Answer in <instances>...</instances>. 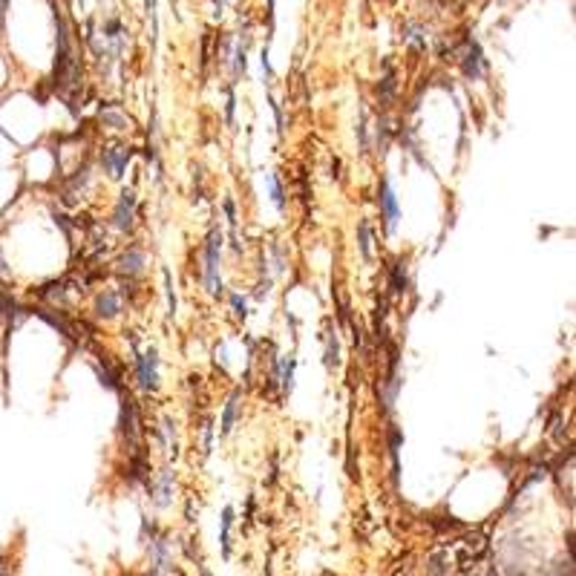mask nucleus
Listing matches in <instances>:
<instances>
[{
    "label": "nucleus",
    "instance_id": "8",
    "mask_svg": "<svg viewBox=\"0 0 576 576\" xmlns=\"http://www.w3.org/2000/svg\"><path fill=\"white\" fill-rule=\"evenodd\" d=\"M95 314H99V317H115V314H119V294L104 291L99 300H95Z\"/></svg>",
    "mask_w": 576,
    "mask_h": 576
},
{
    "label": "nucleus",
    "instance_id": "5",
    "mask_svg": "<svg viewBox=\"0 0 576 576\" xmlns=\"http://www.w3.org/2000/svg\"><path fill=\"white\" fill-rule=\"evenodd\" d=\"M464 72H467V78H482V72H484V58H482V49H478L475 41L467 44V52H464Z\"/></svg>",
    "mask_w": 576,
    "mask_h": 576
},
{
    "label": "nucleus",
    "instance_id": "10",
    "mask_svg": "<svg viewBox=\"0 0 576 576\" xmlns=\"http://www.w3.org/2000/svg\"><path fill=\"white\" fill-rule=\"evenodd\" d=\"M237 407H239V392H234V395H230L228 407H225V418H222V435H228L230 430H234V421H237Z\"/></svg>",
    "mask_w": 576,
    "mask_h": 576
},
{
    "label": "nucleus",
    "instance_id": "20",
    "mask_svg": "<svg viewBox=\"0 0 576 576\" xmlns=\"http://www.w3.org/2000/svg\"><path fill=\"white\" fill-rule=\"evenodd\" d=\"M234 305H237V314H239V317H245V303L239 300V294H234Z\"/></svg>",
    "mask_w": 576,
    "mask_h": 576
},
{
    "label": "nucleus",
    "instance_id": "4",
    "mask_svg": "<svg viewBox=\"0 0 576 576\" xmlns=\"http://www.w3.org/2000/svg\"><path fill=\"white\" fill-rule=\"evenodd\" d=\"M101 162H104V167H107L110 176L119 179V176H121V170H124L127 162H130V150H127V147H110V150L101 153Z\"/></svg>",
    "mask_w": 576,
    "mask_h": 576
},
{
    "label": "nucleus",
    "instance_id": "16",
    "mask_svg": "<svg viewBox=\"0 0 576 576\" xmlns=\"http://www.w3.org/2000/svg\"><path fill=\"white\" fill-rule=\"evenodd\" d=\"M340 357H337V337L329 334V346H325V366H337Z\"/></svg>",
    "mask_w": 576,
    "mask_h": 576
},
{
    "label": "nucleus",
    "instance_id": "9",
    "mask_svg": "<svg viewBox=\"0 0 576 576\" xmlns=\"http://www.w3.org/2000/svg\"><path fill=\"white\" fill-rule=\"evenodd\" d=\"M142 265H144V254L139 251V248H133L130 254L121 257V271H124V274H139V271H142Z\"/></svg>",
    "mask_w": 576,
    "mask_h": 576
},
{
    "label": "nucleus",
    "instance_id": "12",
    "mask_svg": "<svg viewBox=\"0 0 576 576\" xmlns=\"http://www.w3.org/2000/svg\"><path fill=\"white\" fill-rule=\"evenodd\" d=\"M170 478H173V473H162V478H159V484H156V505L159 507H164L167 502H170Z\"/></svg>",
    "mask_w": 576,
    "mask_h": 576
},
{
    "label": "nucleus",
    "instance_id": "2",
    "mask_svg": "<svg viewBox=\"0 0 576 576\" xmlns=\"http://www.w3.org/2000/svg\"><path fill=\"white\" fill-rule=\"evenodd\" d=\"M133 219H136V194H133V190H121V199H119V205H115L112 222L119 230H130Z\"/></svg>",
    "mask_w": 576,
    "mask_h": 576
},
{
    "label": "nucleus",
    "instance_id": "7",
    "mask_svg": "<svg viewBox=\"0 0 576 576\" xmlns=\"http://www.w3.org/2000/svg\"><path fill=\"white\" fill-rule=\"evenodd\" d=\"M139 421H136V407H133V400L127 398L124 400V407H121V427H124V435L130 444H136V432H139Z\"/></svg>",
    "mask_w": 576,
    "mask_h": 576
},
{
    "label": "nucleus",
    "instance_id": "18",
    "mask_svg": "<svg viewBox=\"0 0 576 576\" xmlns=\"http://www.w3.org/2000/svg\"><path fill=\"white\" fill-rule=\"evenodd\" d=\"M101 119H104L107 124H112L115 130H124V127L130 124V121L124 119V115H119V112H104V115H101Z\"/></svg>",
    "mask_w": 576,
    "mask_h": 576
},
{
    "label": "nucleus",
    "instance_id": "14",
    "mask_svg": "<svg viewBox=\"0 0 576 576\" xmlns=\"http://www.w3.org/2000/svg\"><path fill=\"white\" fill-rule=\"evenodd\" d=\"M360 251H363V260L372 257V234H369V222H360Z\"/></svg>",
    "mask_w": 576,
    "mask_h": 576
},
{
    "label": "nucleus",
    "instance_id": "15",
    "mask_svg": "<svg viewBox=\"0 0 576 576\" xmlns=\"http://www.w3.org/2000/svg\"><path fill=\"white\" fill-rule=\"evenodd\" d=\"M392 288L400 294V291H407V271H403V262L395 265V271H392Z\"/></svg>",
    "mask_w": 576,
    "mask_h": 576
},
{
    "label": "nucleus",
    "instance_id": "19",
    "mask_svg": "<svg viewBox=\"0 0 576 576\" xmlns=\"http://www.w3.org/2000/svg\"><path fill=\"white\" fill-rule=\"evenodd\" d=\"M421 35H424V32H421L418 26H409V41H412L418 49H424V37H421Z\"/></svg>",
    "mask_w": 576,
    "mask_h": 576
},
{
    "label": "nucleus",
    "instance_id": "11",
    "mask_svg": "<svg viewBox=\"0 0 576 576\" xmlns=\"http://www.w3.org/2000/svg\"><path fill=\"white\" fill-rule=\"evenodd\" d=\"M230 525H234V507H225L222 513V553H230Z\"/></svg>",
    "mask_w": 576,
    "mask_h": 576
},
{
    "label": "nucleus",
    "instance_id": "1",
    "mask_svg": "<svg viewBox=\"0 0 576 576\" xmlns=\"http://www.w3.org/2000/svg\"><path fill=\"white\" fill-rule=\"evenodd\" d=\"M219 251H222V230L214 228L207 234V245H205V282L207 291L217 294L219 291Z\"/></svg>",
    "mask_w": 576,
    "mask_h": 576
},
{
    "label": "nucleus",
    "instance_id": "6",
    "mask_svg": "<svg viewBox=\"0 0 576 576\" xmlns=\"http://www.w3.org/2000/svg\"><path fill=\"white\" fill-rule=\"evenodd\" d=\"M380 205H383V217H387V228L395 230V222H398V202H395V194L389 182H383L380 187Z\"/></svg>",
    "mask_w": 576,
    "mask_h": 576
},
{
    "label": "nucleus",
    "instance_id": "17",
    "mask_svg": "<svg viewBox=\"0 0 576 576\" xmlns=\"http://www.w3.org/2000/svg\"><path fill=\"white\" fill-rule=\"evenodd\" d=\"M291 380H294V360H288L285 366H282V389L285 392H291V387H294Z\"/></svg>",
    "mask_w": 576,
    "mask_h": 576
},
{
    "label": "nucleus",
    "instance_id": "13",
    "mask_svg": "<svg viewBox=\"0 0 576 576\" xmlns=\"http://www.w3.org/2000/svg\"><path fill=\"white\" fill-rule=\"evenodd\" d=\"M265 182H268V190H271V202H274V205L282 210V207H285V199H282V187H280V179H277L274 173H271V176H265Z\"/></svg>",
    "mask_w": 576,
    "mask_h": 576
},
{
    "label": "nucleus",
    "instance_id": "3",
    "mask_svg": "<svg viewBox=\"0 0 576 576\" xmlns=\"http://www.w3.org/2000/svg\"><path fill=\"white\" fill-rule=\"evenodd\" d=\"M139 383H142V389H156V383H159V357H156V349H147L139 357Z\"/></svg>",
    "mask_w": 576,
    "mask_h": 576
}]
</instances>
